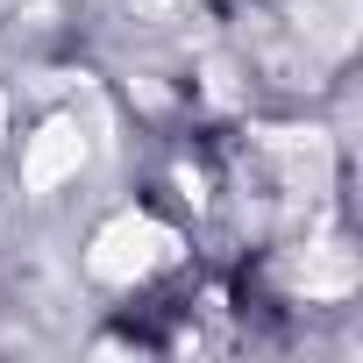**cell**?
<instances>
[{"mask_svg": "<svg viewBox=\"0 0 363 363\" xmlns=\"http://www.w3.org/2000/svg\"><path fill=\"white\" fill-rule=\"evenodd\" d=\"M171 250H178V242H171V228H157V221H143V214H121V221H107V228L93 235L86 264H93V278H107V285H128V278L157 271Z\"/></svg>", "mask_w": 363, "mask_h": 363, "instance_id": "1", "label": "cell"}, {"mask_svg": "<svg viewBox=\"0 0 363 363\" xmlns=\"http://www.w3.org/2000/svg\"><path fill=\"white\" fill-rule=\"evenodd\" d=\"M79 164H86V135H79V121H43L36 143H29V157H22V186H29V193H57Z\"/></svg>", "mask_w": 363, "mask_h": 363, "instance_id": "2", "label": "cell"}, {"mask_svg": "<svg viewBox=\"0 0 363 363\" xmlns=\"http://www.w3.org/2000/svg\"><path fill=\"white\" fill-rule=\"evenodd\" d=\"M292 278L306 285V299H342V292L356 285V257H349V250H306V264H299Z\"/></svg>", "mask_w": 363, "mask_h": 363, "instance_id": "3", "label": "cell"}, {"mask_svg": "<svg viewBox=\"0 0 363 363\" xmlns=\"http://www.w3.org/2000/svg\"><path fill=\"white\" fill-rule=\"evenodd\" d=\"M135 8H171V0H135Z\"/></svg>", "mask_w": 363, "mask_h": 363, "instance_id": "4", "label": "cell"}, {"mask_svg": "<svg viewBox=\"0 0 363 363\" xmlns=\"http://www.w3.org/2000/svg\"><path fill=\"white\" fill-rule=\"evenodd\" d=\"M0 128H8V100H0Z\"/></svg>", "mask_w": 363, "mask_h": 363, "instance_id": "5", "label": "cell"}]
</instances>
